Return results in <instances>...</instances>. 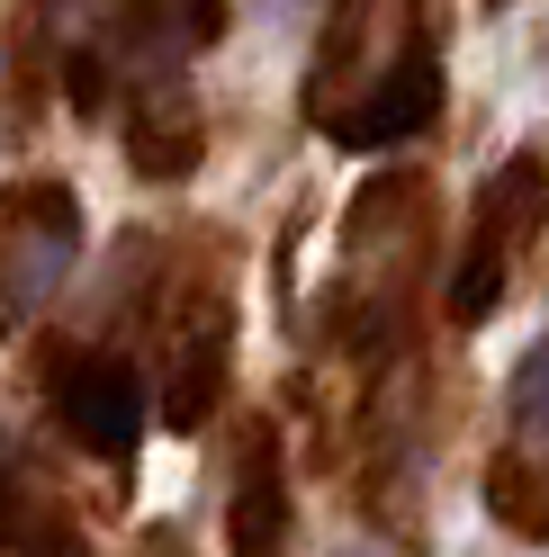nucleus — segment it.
I'll use <instances>...</instances> for the list:
<instances>
[{
    "label": "nucleus",
    "mask_w": 549,
    "mask_h": 557,
    "mask_svg": "<svg viewBox=\"0 0 549 557\" xmlns=\"http://www.w3.org/2000/svg\"><path fill=\"white\" fill-rule=\"evenodd\" d=\"M441 117V37L424 0H325L306 63V126L342 153L415 145Z\"/></svg>",
    "instance_id": "nucleus-1"
},
{
    "label": "nucleus",
    "mask_w": 549,
    "mask_h": 557,
    "mask_svg": "<svg viewBox=\"0 0 549 557\" xmlns=\"http://www.w3.org/2000/svg\"><path fill=\"white\" fill-rule=\"evenodd\" d=\"M549 225V162L540 153H513L487 189H477L468 207V234H460V261H451V315L460 324H487L504 288H513V270H523V252L540 243Z\"/></svg>",
    "instance_id": "nucleus-2"
},
{
    "label": "nucleus",
    "mask_w": 549,
    "mask_h": 557,
    "mask_svg": "<svg viewBox=\"0 0 549 557\" xmlns=\"http://www.w3.org/2000/svg\"><path fill=\"white\" fill-rule=\"evenodd\" d=\"M82 261V198L63 181L0 189V333H27Z\"/></svg>",
    "instance_id": "nucleus-3"
},
{
    "label": "nucleus",
    "mask_w": 549,
    "mask_h": 557,
    "mask_svg": "<svg viewBox=\"0 0 549 557\" xmlns=\"http://www.w3.org/2000/svg\"><path fill=\"white\" fill-rule=\"evenodd\" d=\"M487 512L523 548H549V333L504 387V449L487 459Z\"/></svg>",
    "instance_id": "nucleus-4"
},
{
    "label": "nucleus",
    "mask_w": 549,
    "mask_h": 557,
    "mask_svg": "<svg viewBox=\"0 0 549 557\" xmlns=\"http://www.w3.org/2000/svg\"><path fill=\"white\" fill-rule=\"evenodd\" d=\"M46 405L54 423L73 432L90 459H135V441H145V377H135L126 351H54L46 369Z\"/></svg>",
    "instance_id": "nucleus-5"
},
{
    "label": "nucleus",
    "mask_w": 549,
    "mask_h": 557,
    "mask_svg": "<svg viewBox=\"0 0 549 557\" xmlns=\"http://www.w3.org/2000/svg\"><path fill=\"white\" fill-rule=\"evenodd\" d=\"M225 396V306H190L171 324V360H162V423L171 432H198Z\"/></svg>",
    "instance_id": "nucleus-6"
},
{
    "label": "nucleus",
    "mask_w": 549,
    "mask_h": 557,
    "mask_svg": "<svg viewBox=\"0 0 549 557\" xmlns=\"http://www.w3.org/2000/svg\"><path fill=\"white\" fill-rule=\"evenodd\" d=\"M225 548L234 557H289V468H280V441H270V432H253L244 459H234Z\"/></svg>",
    "instance_id": "nucleus-7"
},
{
    "label": "nucleus",
    "mask_w": 549,
    "mask_h": 557,
    "mask_svg": "<svg viewBox=\"0 0 549 557\" xmlns=\"http://www.w3.org/2000/svg\"><path fill=\"white\" fill-rule=\"evenodd\" d=\"M19 557H90V540L73 531V521H27V531H19Z\"/></svg>",
    "instance_id": "nucleus-8"
},
{
    "label": "nucleus",
    "mask_w": 549,
    "mask_h": 557,
    "mask_svg": "<svg viewBox=\"0 0 549 557\" xmlns=\"http://www.w3.org/2000/svg\"><path fill=\"white\" fill-rule=\"evenodd\" d=\"M225 10H234V0H171V18H181V37H190V46H208L217 27H225Z\"/></svg>",
    "instance_id": "nucleus-9"
}]
</instances>
